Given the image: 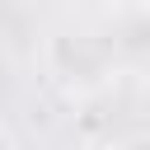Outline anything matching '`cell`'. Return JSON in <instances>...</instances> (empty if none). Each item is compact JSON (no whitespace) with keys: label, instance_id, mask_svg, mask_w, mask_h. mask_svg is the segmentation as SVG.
Masks as SVG:
<instances>
[{"label":"cell","instance_id":"6da1fadb","mask_svg":"<svg viewBox=\"0 0 150 150\" xmlns=\"http://www.w3.org/2000/svg\"><path fill=\"white\" fill-rule=\"evenodd\" d=\"M136 5H141V9H145V14H150V0H136Z\"/></svg>","mask_w":150,"mask_h":150}]
</instances>
